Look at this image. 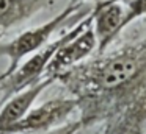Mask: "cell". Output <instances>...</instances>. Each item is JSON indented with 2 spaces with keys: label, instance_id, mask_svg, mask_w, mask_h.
I'll return each mask as SVG.
<instances>
[{
  "label": "cell",
  "instance_id": "cell-1",
  "mask_svg": "<svg viewBox=\"0 0 146 134\" xmlns=\"http://www.w3.org/2000/svg\"><path fill=\"white\" fill-rule=\"evenodd\" d=\"M77 100L82 128L105 123L102 134L146 133V36L60 73Z\"/></svg>",
  "mask_w": 146,
  "mask_h": 134
},
{
  "label": "cell",
  "instance_id": "cell-2",
  "mask_svg": "<svg viewBox=\"0 0 146 134\" xmlns=\"http://www.w3.org/2000/svg\"><path fill=\"white\" fill-rule=\"evenodd\" d=\"M91 22H93V14H91V11H90V14L85 16L83 19H80L68 33H64L61 37L52 41V42L46 44L42 48H39L38 52H35L33 55H30V58L27 59V61H24L22 64L17 65L16 70L11 75H8L7 80L0 84V87H2L0 90L3 92L0 101L3 103L7 98H10L11 95L17 93L19 90L25 89V87L38 83L39 80H42L49 61H50L52 56L55 55L58 47H60L61 44H64L68 39H71V37H74L76 34H79L80 31H82L86 25L91 24Z\"/></svg>",
  "mask_w": 146,
  "mask_h": 134
},
{
  "label": "cell",
  "instance_id": "cell-3",
  "mask_svg": "<svg viewBox=\"0 0 146 134\" xmlns=\"http://www.w3.org/2000/svg\"><path fill=\"white\" fill-rule=\"evenodd\" d=\"M82 6L83 5H68L63 11H60L55 17H52L46 24L24 31L7 44H2V41H0V56H7L8 61H10L5 73L11 75L17 69V65L22 62L24 58L33 55L39 48H42L46 44H49V39H50L52 34L66 20H69L72 16H76L82 9Z\"/></svg>",
  "mask_w": 146,
  "mask_h": 134
},
{
  "label": "cell",
  "instance_id": "cell-4",
  "mask_svg": "<svg viewBox=\"0 0 146 134\" xmlns=\"http://www.w3.org/2000/svg\"><path fill=\"white\" fill-rule=\"evenodd\" d=\"M77 111V100L72 97H57L32 108L17 123L5 131V134H41L61 126Z\"/></svg>",
  "mask_w": 146,
  "mask_h": 134
},
{
  "label": "cell",
  "instance_id": "cell-5",
  "mask_svg": "<svg viewBox=\"0 0 146 134\" xmlns=\"http://www.w3.org/2000/svg\"><path fill=\"white\" fill-rule=\"evenodd\" d=\"M91 24L86 25L79 34H76L74 37L68 39L64 44H61L58 47L55 55L49 61L44 76L57 78L60 73H63V72L69 70L71 67H74V65L80 64L82 61H85L98 48V41H96Z\"/></svg>",
  "mask_w": 146,
  "mask_h": 134
},
{
  "label": "cell",
  "instance_id": "cell-6",
  "mask_svg": "<svg viewBox=\"0 0 146 134\" xmlns=\"http://www.w3.org/2000/svg\"><path fill=\"white\" fill-rule=\"evenodd\" d=\"M54 83H55V78L44 76L38 83L19 90L17 93H14L10 98L5 100L2 103L3 106L0 109V134H5V131L8 128H11L21 118L25 117V114L33 108L38 97Z\"/></svg>",
  "mask_w": 146,
  "mask_h": 134
},
{
  "label": "cell",
  "instance_id": "cell-7",
  "mask_svg": "<svg viewBox=\"0 0 146 134\" xmlns=\"http://www.w3.org/2000/svg\"><path fill=\"white\" fill-rule=\"evenodd\" d=\"M93 14V31L98 41V52L104 53L107 47L119 36L121 24L124 17L123 3H108L105 0L96 3L91 9Z\"/></svg>",
  "mask_w": 146,
  "mask_h": 134
},
{
  "label": "cell",
  "instance_id": "cell-8",
  "mask_svg": "<svg viewBox=\"0 0 146 134\" xmlns=\"http://www.w3.org/2000/svg\"><path fill=\"white\" fill-rule=\"evenodd\" d=\"M49 0H0V33L22 22L42 8Z\"/></svg>",
  "mask_w": 146,
  "mask_h": 134
},
{
  "label": "cell",
  "instance_id": "cell-9",
  "mask_svg": "<svg viewBox=\"0 0 146 134\" xmlns=\"http://www.w3.org/2000/svg\"><path fill=\"white\" fill-rule=\"evenodd\" d=\"M143 16H146V0H129L126 9H124L121 31L129 27L132 22H135L137 19L143 17Z\"/></svg>",
  "mask_w": 146,
  "mask_h": 134
},
{
  "label": "cell",
  "instance_id": "cell-10",
  "mask_svg": "<svg viewBox=\"0 0 146 134\" xmlns=\"http://www.w3.org/2000/svg\"><path fill=\"white\" fill-rule=\"evenodd\" d=\"M80 129H82L80 120H74V122H66L61 126H57L54 129L47 131V133H41V134H77Z\"/></svg>",
  "mask_w": 146,
  "mask_h": 134
},
{
  "label": "cell",
  "instance_id": "cell-11",
  "mask_svg": "<svg viewBox=\"0 0 146 134\" xmlns=\"http://www.w3.org/2000/svg\"><path fill=\"white\" fill-rule=\"evenodd\" d=\"M85 2H94V5H96V3L102 2V0H69L68 5H83Z\"/></svg>",
  "mask_w": 146,
  "mask_h": 134
},
{
  "label": "cell",
  "instance_id": "cell-12",
  "mask_svg": "<svg viewBox=\"0 0 146 134\" xmlns=\"http://www.w3.org/2000/svg\"><path fill=\"white\" fill-rule=\"evenodd\" d=\"M105 2H108V3H127L129 0H105Z\"/></svg>",
  "mask_w": 146,
  "mask_h": 134
},
{
  "label": "cell",
  "instance_id": "cell-13",
  "mask_svg": "<svg viewBox=\"0 0 146 134\" xmlns=\"http://www.w3.org/2000/svg\"><path fill=\"white\" fill-rule=\"evenodd\" d=\"M7 78H8V75H7V73H5V72H3V73H0V84L3 83V81H5V80H7Z\"/></svg>",
  "mask_w": 146,
  "mask_h": 134
},
{
  "label": "cell",
  "instance_id": "cell-14",
  "mask_svg": "<svg viewBox=\"0 0 146 134\" xmlns=\"http://www.w3.org/2000/svg\"><path fill=\"white\" fill-rule=\"evenodd\" d=\"M2 37H3V33H0V41H2Z\"/></svg>",
  "mask_w": 146,
  "mask_h": 134
},
{
  "label": "cell",
  "instance_id": "cell-15",
  "mask_svg": "<svg viewBox=\"0 0 146 134\" xmlns=\"http://www.w3.org/2000/svg\"><path fill=\"white\" fill-rule=\"evenodd\" d=\"M145 134H146V133H145Z\"/></svg>",
  "mask_w": 146,
  "mask_h": 134
}]
</instances>
